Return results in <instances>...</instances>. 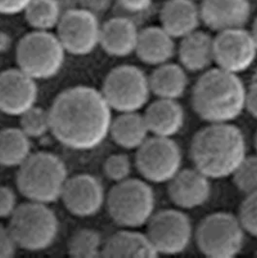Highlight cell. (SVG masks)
I'll list each match as a JSON object with an SVG mask.
<instances>
[{"mask_svg": "<svg viewBox=\"0 0 257 258\" xmlns=\"http://www.w3.org/2000/svg\"><path fill=\"white\" fill-rule=\"evenodd\" d=\"M111 111L96 88L85 85L67 88L55 97L48 109L50 133L70 149L92 150L109 136Z\"/></svg>", "mask_w": 257, "mask_h": 258, "instance_id": "obj_1", "label": "cell"}, {"mask_svg": "<svg viewBox=\"0 0 257 258\" xmlns=\"http://www.w3.org/2000/svg\"><path fill=\"white\" fill-rule=\"evenodd\" d=\"M194 167L211 180L233 175L246 157L244 133L232 123H213L197 132L190 142Z\"/></svg>", "mask_w": 257, "mask_h": 258, "instance_id": "obj_2", "label": "cell"}, {"mask_svg": "<svg viewBox=\"0 0 257 258\" xmlns=\"http://www.w3.org/2000/svg\"><path fill=\"white\" fill-rule=\"evenodd\" d=\"M245 96L239 75L217 67L199 77L191 90V106L208 124L232 123L245 110Z\"/></svg>", "mask_w": 257, "mask_h": 258, "instance_id": "obj_3", "label": "cell"}, {"mask_svg": "<svg viewBox=\"0 0 257 258\" xmlns=\"http://www.w3.org/2000/svg\"><path fill=\"white\" fill-rule=\"evenodd\" d=\"M67 167L58 156L31 153L18 167L17 187L28 201L49 204L60 200L68 180Z\"/></svg>", "mask_w": 257, "mask_h": 258, "instance_id": "obj_4", "label": "cell"}, {"mask_svg": "<svg viewBox=\"0 0 257 258\" xmlns=\"http://www.w3.org/2000/svg\"><path fill=\"white\" fill-rule=\"evenodd\" d=\"M105 205L109 217L123 228L146 225L156 212V195L149 182L128 178L110 188Z\"/></svg>", "mask_w": 257, "mask_h": 258, "instance_id": "obj_5", "label": "cell"}, {"mask_svg": "<svg viewBox=\"0 0 257 258\" xmlns=\"http://www.w3.org/2000/svg\"><path fill=\"white\" fill-rule=\"evenodd\" d=\"M8 227L19 247L28 251H42L54 243L59 222L47 204L28 201L17 207Z\"/></svg>", "mask_w": 257, "mask_h": 258, "instance_id": "obj_6", "label": "cell"}, {"mask_svg": "<svg viewBox=\"0 0 257 258\" xmlns=\"http://www.w3.org/2000/svg\"><path fill=\"white\" fill-rule=\"evenodd\" d=\"M66 50L56 34L33 30L19 41L16 48L18 68L35 81L55 77L65 62Z\"/></svg>", "mask_w": 257, "mask_h": 258, "instance_id": "obj_7", "label": "cell"}, {"mask_svg": "<svg viewBox=\"0 0 257 258\" xmlns=\"http://www.w3.org/2000/svg\"><path fill=\"white\" fill-rule=\"evenodd\" d=\"M245 231L238 216L215 212L206 216L195 230L199 251L206 257H236L243 249Z\"/></svg>", "mask_w": 257, "mask_h": 258, "instance_id": "obj_8", "label": "cell"}, {"mask_svg": "<svg viewBox=\"0 0 257 258\" xmlns=\"http://www.w3.org/2000/svg\"><path fill=\"white\" fill-rule=\"evenodd\" d=\"M101 92L110 108L119 113L141 111L152 95L149 77L141 68L128 64L108 72Z\"/></svg>", "mask_w": 257, "mask_h": 258, "instance_id": "obj_9", "label": "cell"}, {"mask_svg": "<svg viewBox=\"0 0 257 258\" xmlns=\"http://www.w3.org/2000/svg\"><path fill=\"white\" fill-rule=\"evenodd\" d=\"M182 164L181 147L173 139L150 136L136 151L138 171L153 184H167L182 169Z\"/></svg>", "mask_w": 257, "mask_h": 258, "instance_id": "obj_10", "label": "cell"}, {"mask_svg": "<svg viewBox=\"0 0 257 258\" xmlns=\"http://www.w3.org/2000/svg\"><path fill=\"white\" fill-rule=\"evenodd\" d=\"M146 226V234L158 255L183 253L195 236L189 217L178 208L155 212Z\"/></svg>", "mask_w": 257, "mask_h": 258, "instance_id": "obj_11", "label": "cell"}, {"mask_svg": "<svg viewBox=\"0 0 257 258\" xmlns=\"http://www.w3.org/2000/svg\"><path fill=\"white\" fill-rule=\"evenodd\" d=\"M101 27L97 15L77 7L63 13L56 35L66 52L84 56L100 46Z\"/></svg>", "mask_w": 257, "mask_h": 258, "instance_id": "obj_12", "label": "cell"}, {"mask_svg": "<svg viewBox=\"0 0 257 258\" xmlns=\"http://www.w3.org/2000/svg\"><path fill=\"white\" fill-rule=\"evenodd\" d=\"M257 57V47L243 28L218 32L214 38V60L218 68L239 75L248 70Z\"/></svg>", "mask_w": 257, "mask_h": 258, "instance_id": "obj_13", "label": "cell"}, {"mask_svg": "<svg viewBox=\"0 0 257 258\" xmlns=\"http://www.w3.org/2000/svg\"><path fill=\"white\" fill-rule=\"evenodd\" d=\"M105 198L101 181L91 174L82 173L68 178L60 200L72 215L86 218L100 212Z\"/></svg>", "mask_w": 257, "mask_h": 258, "instance_id": "obj_14", "label": "cell"}, {"mask_svg": "<svg viewBox=\"0 0 257 258\" xmlns=\"http://www.w3.org/2000/svg\"><path fill=\"white\" fill-rule=\"evenodd\" d=\"M37 99L38 86L34 79L19 68L0 73V112L21 116L36 106Z\"/></svg>", "mask_w": 257, "mask_h": 258, "instance_id": "obj_15", "label": "cell"}, {"mask_svg": "<svg viewBox=\"0 0 257 258\" xmlns=\"http://www.w3.org/2000/svg\"><path fill=\"white\" fill-rule=\"evenodd\" d=\"M167 185L169 200L183 211L199 208L210 200L211 179L196 167L182 168Z\"/></svg>", "mask_w": 257, "mask_h": 258, "instance_id": "obj_16", "label": "cell"}, {"mask_svg": "<svg viewBox=\"0 0 257 258\" xmlns=\"http://www.w3.org/2000/svg\"><path fill=\"white\" fill-rule=\"evenodd\" d=\"M201 22L212 30L221 32L243 28L250 16L248 0H202Z\"/></svg>", "mask_w": 257, "mask_h": 258, "instance_id": "obj_17", "label": "cell"}, {"mask_svg": "<svg viewBox=\"0 0 257 258\" xmlns=\"http://www.w3.org/2000/svg\"><path fill=\"white\" fill-rule=\"evenodd\" d=\"M150 136L173 139L185 125V110L178 100L159 99L145 106L143 113Z\"/></svg>", "mask_w": 257, "mask_h": 258, "instance_id": "obj_18", "label": "cell"}, {"mask_svg": "<svg viewBox=\"0 0 257 258\" xmlns=\"http://www.w3.org/2000/svg\"><path fill=\"white\" fill-rule=\"evenodd\" d=\"M140 30L127 17H114L102 24L100 46L106 54L126 57L136 51Z\"/></svg>", "mask_w": 257, "mask_h": 258, "instance_id": "obj_19", "label": "cell"}, {"mask_svg": "<svg viewBox=\"0 0 257 258\" xmlns=\"http://www.w3.org/2000/svg\"><path fill=\"white\" fill-rule=\"evenodd\" d=\"M161 26L174 39H182L199 29L200 10L194 0H167L160 13Z\"/></svg>", "mask_w": 257, "mask_h": 258, "instance_id": "obj_20", "label": "cell"}, {"mask_svg": "<svg viewBox=\"0 0 257 258\" xmlns=\"http://www.w3.org/2000/svg\"><path fill=\"white\" fill-rule=\"evenodd\" d=\"M176 52L174 38L162 26H149L140 30L135 53L144 64L160 66L170 62Z\"/></svg>", "mask_w": 257, "mask_h": 258, "instance_id": "obj_21", "label": "cell"}, {"mask_svg": "<svg viewBox=\"0 0 257 258\" xmlns=\"http://www.w3.org/2000/svg\"><path fill=\"white\" fill-rule=\"evenodd\" d=\"M102 256L110 258H154L158 253L146 233L124 228L111 235L103 246Z\"/></svg>", "mask_w": 257, "mask_h": 258, "instance_id": "obj_22", "label": "cell"}, {"mask_svg": "<svg viewBox=\"0 0 257 258\" xmlns=\"http://www.w3.org/2000/svg\"><path fill=\"white\" fill-rule=\"evenodd\" d=\"M180 65L191 73H200L210 69L214 60V38L208 33L199 31L181 39L178 47Z\"/></svg>", "mask_w": 257, "mask_h": 258, "instance_id": "obj_23", "label": "cell"}, {"mask_svg": "<svg viewBox=\"0 0 257 258\" xmlns=\"http://www.w3.org/2000/svg\"><path fill=\"white\" fill-rule=\"evenodd\" d=\"M109 136L119 147L137 151L150 137V133L143 113L133 111L121 112L112 118Z\"/></svg>", "mask_w": 257, "mask_h": 258, "instance_id": "obj_24", "label": "cell"}, {"mask_svg": "<svg viewBox=\"0 0 257 258\" xmlns=\"http://www.w3.org/2000/svg\"><path fill=\"white\" fill-rule=\"evenodd\" d=\"M148 77L151 93L159 99L179 100L187 91V71L180 64L164 63L157 66Z\"/></svg>", "mask_w": 257, "mask_h": 258, "instance_id": "obj_25", "label": "cell"}, {"mask_svg": "<svg viewBox=\"0 0 257 258\" xmlns=\"http://www.w3.org/2000/svg\"><path fill=\"white\" fill-rule=\"evenodd\" d=\"M31 155V142L21 128L0 131V165L19 167Z\"/></svg>", "mask_w": 257, "mask_h": 258, "instance_id": "obj_26", "label": "cell"}, {"mask_svg": "<svg viewBox=\"0 0 257 258\" xmlns=\"http://www.w3.org/2000/svg\"><path fill=\"white\" fill-rule=\"evenodd\" d=\"M63 13L59 0H31L24 14L33 30L51 31L57 27Z\"/></svg>", "mask_w": 257, "mask_h": 258, "instance_id": "obj_27", "label": "cell"}, {"mask_svg": "<svg viewBox=\"0 0 257 258\" xmlns=\"http://www.w3.org/2000/svg\"><path fill=\"white\" fill-rule=\"evenodd\" d=\"M104 243L101 234L91 228H83L72 235L68 242V252L76 258L102 256Z\"/></svg>", "mask_w": 257, "mask_h": 258, "instance_id": "obj_28", "label": "cell"}, {"mask_svg": "<svg viewBox=\"0 0 257 258\" xmlns=\"http://www.w3.org/2000/svg\"><path fill=\"white\" fill-rule=\"evenodd\" d=\"M20 117V128L30 139L42 138L50 132L49 113L43 107L32 106Z\"/></svg>", "mask_w": 257, "mask_h": 258, "instance_id": "obj_29", "label": "cell"}, {"mask_svg": "<svg viewBox=\"0 0 257 258\" xmlns=\"http://www.w3.org/2000/svg\"><path fill=\"white\" fill-rule=\"evenodd\" d=\"M231 177L235 187L245 196L257 192V153L246 155Z\"/></svg>", "mask_w": 257, "mask_h": 258, "instance_id": "obj_30", "label": "cell"}, {"mask_svg": "<svg viewBox=\"0 0 257 258\" xmlns=\"http://www.w3.org/2000/svg\"><path fill=\"white\" fill-rule=\"evenodd\" d=\"M133 163L128 155L118 153L110 155L104 163L105 176L114 183H119L131 178Z\"/></svg>", "mask_w": 257, "mask_h": 258, "instance_id": "obj_31", "label": "cell"}, {"mask_svg": "<svg viewBox=\"0 0 257 258\" xmlns=\"http://www.w3.org/2000/svg\"><path fill=\"white\" fill-rule=\"evenodd\" d=\"M237 216L245 233L257 238V192L245 196Z\"/></svg>", "mask_w": 257, "mask_h": 258, "instance_id": "obj_32", "label": "cell"}, {"mask_svg": "<svg viewBox=\"0 0 257 258\" xmlns=\"http://www.w3.org/2000/svg\"><path fill=\"white\" fill-rule=\"evenodd\" d=\"M18 206L17 196L12 188L0 186V219H10Z\"/></svg>", "mask_w": 257, "mask_h": 258, "instance_id": "obj_33", "label": "cell"}, {"mask_svg": "<svg viewBox=\"0 0 257 258\" xmlns=\"http://www.w3.org/2000/svg\"><path fill=\"white\" fill-rule=\"evenodd\" d=\"M18 247L9 227L0 224V258L13 257Z\"/></svg>", "mask_w": 257, "mask_h": 258, "instance_id": "obj_34", "label": "cell"}, {"mask_svg": "<svg viewBox=\"0 0 257 258\" xmlns=\"http://www.w3.org/2000/svg\"><path fill=\"white\" fill-rule=\"evenodd\" d=\"M79 7L99 16L109 10L114 0H76Z\"/></svg>", "mask_w": 257, "mask_h": 258, "instance_id": "obj_35", "label": "cell"}, {"mask_svg": "<svg viewBox=\"0 0 257 258\" xmlns=\"http://www.w3.org/2000/svg\"><path fill=\"white\" fill-rule=\"evenodd\" d=\"M31 0H0V15L15 16L24 13Z\"/></svg>", "mask_w": 257, "mask_h": 258, "instance_id": "obj_36", "label": "cell"}, {"mask_svg": "<svg viewBox=\"0 0 257 258\" xmlns=\"http://www.w3.org/2000/svg\"><path fill=\"white\" fill-rule=\"evenodd\" d=\"M117 2L126 12L140 14L150 8L153 0H117Z\"/></svg>", "mask_w": 257, "mask_h": 258, "instance_id": "obj_37", "label": "cell"}, {"mask_svg": "<svg viewBox=\"0 0 257 258\" xmlns=\"http://www.w3.org/2000/svg\"><path fill=\"white\" fill-rule=\"evenodd\" d=\"M245 109L257 120V82H251L250 86L246 88Z\"/></svg>", "mask_w": 257, "mask_h": 258, "instance_id": "obj_38", "label": "cell"}, {"mask_svg": "<svg viewBox=\"0 0 257 258\" xmlns=\"http://www.w3.org/2000/svg\"><path fill=\"white\" fill-rule=\"evenodd\" d=\"M12 38L7 32L0 30V53L7 52L12 47Z\"/></svg>", "mask_w": 257, "mask_h": 258, "instance_id": "obj_39", "label": "cell"}, {"mask_svg": "<svg viewBox=\"0 0 257 258\" xmlns=\"http://www.w3.org/2000/svg\"><path fill=\"white\" fill-rule=\"evenodd\" d=\"M250 34L252 36L254 42H255V45L257 47V18L254 21V23L252 24V27H251V31H250Z\"/></svg>", "mask_w": 257, "mask_h": 258, "instance_id": "obj_40", "label": "cell"}, {"mask_svg": "<svg viewBox=\"0 0 257 258\" xmlns=\"http://www.w3.org/2000/svg\"><path fill=\"white\" fill-rule=\"evenodd\" d=\"M251 82H257V68L254 71L253 75H252V79H251Z\"/></svg>", "mask_w": 257, "mask_h": 258, "instance_id": "obj_41", "label": "cell"}, {"mask_svg": "<svg viewBox=\"0 0 257 258\" xmlns=\"http://www.w3.org/2000/svg\"><path fill=\"white\" fill-rule=\"evenodd\" d=\"M254 143H255V148H256V151H257V133H256V136H255V141H254Z\"/></svg>", "mask_w": 257, "mask_h": 258, "instance_id": "obj_42", "label": "cell"}, {"mask_svg": "<svg viewBox=\"0 0 257 258\" xmlns=\"http://www.w3.org/2000/svg\"><path fill=\"white\" fill-rule=\"evenodd\" d=\"M256 256H257V250H256Z\"/></svg>", "mask_w": 257, "mask_h": 258, "instance_id": "obj_43", "label": "cell"}]
</instances>
